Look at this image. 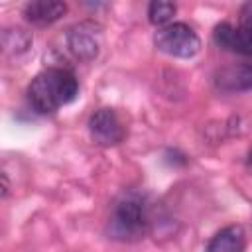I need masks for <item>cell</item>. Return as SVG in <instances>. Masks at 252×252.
<instances>
[{"label": "cell", "instance_id": "6da1fadb", "mask_svg": "<svg viewBox=\"0 0 252 252\" xmlns=\"http://www.w3.org/2000/svg\"><path fill=\"white\" fill-rule=\"evenodd\" d=\"M79 94L75 75L61 67H49L33 77L28 87V98L33 110L45 114L69 104Z\"/></svg>", "mask_w": 252, "mask_h": 252}, {"label": "cell", "instance_id": "7c38bea8", "mask_svg": "<svg viewBox=\"0 0 252 252\" xmlns=\"http://www.w3.org/2000/svg\"><path fill=\"white\" fill-rule=\"evenodd\" d=\"M248 161L252 163V150H250V154H248Z\"/></svg>", "mask_w": 252, "mask_h": 252}, {"label": "cell", "instance_id": "30bf717a", "mask_svg": "<svg viewBox=\"0 0 252 252\" xmlns=\"http://www.w3.org/2000/svg\"><path fill=\"white\" fill-rule=\"evenodd\" d=\"M2 41H4L6 51L18 55V53H24L32 45V35L22 28H14V30H6L2 33Z\"/></svg>", "mask_w": 252, "mask_h": 252}, {"label": "cell", "instance_id": "ba28073f", "mask_svg": "<svg viewBox=\"0 0 252 252\" xmlns=\"http://www.w3.org/2000/svg\"><path fill=\"white\" fill-rule=\"evenodd\" d=\"M67 12V4L59 0H37L30 2L24 8V16L28 22L35 26H49L57 20H61Z\"/></svg>", "mask_w": 252, "mask_h": 252}, {"label": "cell", "instance_id": "52a82bcc", "mask_svg": "<svg viewBox=\"0 0 252 252\" xmlns=\"http://www.w3.org/2000/svg\"><path fill=\"white\" fill-rule=\"evenodd\" d=\"M215 85L224 93L252 91V63H236L222 67L215 75Z\"/></svg>", "mask_w": 252, "mask_h": 252}, {"label": "cell", "instance_id": "5b68a950", "mask_svg": "<svg viewBox=\"0 0 252 252\" xmlns=\"http://www.w3.org/2000/svg\"><path fill=\"white\" fill-rule=\"evenodd\" d=\"M100 26L94 22H79L67 32V47L79 61H93L100 49Z\"/></svg>", "mask_w": 252, "mask_h": 252}, {"label": "cell", "instance_id": "3957f363", "mask_svg": "<svg viewBox=\"0 0 252 252\" xmlns=\"http://www.w3.org/2000/svg\"><path fill=\"white\" fill-rule=\"evenodd\" d=\"M154 45L171 57L179 59H189L199 53L201 49V39L195 33L193 28H189L183 22H171L163 28H159L154 35Z\"/></svg>", "mask_w": 252, "mask_h": 252}, {"label": "cell", "instance_id": "8992f818", "mask_svg": "<svg viewBox=\"0 0 252 252\" xmlns=\"http://www.w3.org/2000/svg\"><path fill=\"white\" fill-rule=\"evenodd\" d=\"M89 134L96 146L110 148L124 140V126L112 108H98L89 118Z\"/></svg>", "mask_w": 252, "mask_h": 252}, {"label": "cell", "instance_id": "9c48e42d", "mask_svg": "<svg viewBox=\"0 0 252 252\" xmlns=\"http://www.w3.org/2000/svg\"><path fill=\"white\" fill-rule=\"evenodd\" d=\"M246 234L240 224H230L220 228L207 244L205 252H244Z\"/></svg>", "mask_w": 252, "mask_h": 252}, {"label": "cell", "instance_id": "8fae6325", "mask_svg": "<svg viewBox=\"0 0 252 252\" xmlns=\"http://www.w3.org/2000/svg\"><path fill=\"white\" fill-rule=\"evenodd\" d=\"M175 4L173 2H163V0H156L148 6V20L154 24V26H167L171 24V18L175 14Z\"/></svg>", "mask_w": 252, "mask_h": 252}, {"label": "cell", "instance_id": "277c9868", "mask_svg": "<svg viewBox=\"0 0 252 252\" xmlns=\"http://www.w3.org/2000/svg\"><path fill=\"white\" fill-rule=\"evenodd\" d=\"M215 43L226 51L252 55V2H246L238 14V26L219 24L213 32Z\"/></svg>", "mask_w": 252, "mask_h": 252}, {"label": "cell", "instance_id": "7a4b0ae2", "mask_svg": "<svg viewBox=\"0 0 252 252\" xmlns=\"http://www.w3.org/2000/svg\"><path fill=\"white\" fill-rule=\"evenodd\" d=\"M152 224L150 201L140 191H124L108 219V234L116 240H138L142 238Z\"/></svg>", "mask_w": 252, "mask_h": 252}]
</instances>
